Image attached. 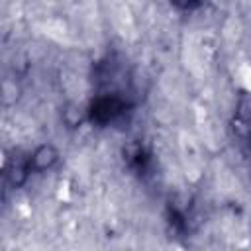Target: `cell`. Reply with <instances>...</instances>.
Listing matches in <instances>:
<instances>
[{
	"label": "cell",
	"mask_w": 251,
	"mask_h": 251,
	"mask_svg": "<svg viewBox=\"0 0 251 251\" xmlns=\"http://www.w3.org/2000/svg\"><path fill=\"white\" fill-rule=\"evenodd\" d=\"M59 161V151L55 145L51 143H41L39 147H35V151L29 157V167L35 171H45L51 169L55 163Z\"/></svg>",
	"instance_id": "6da1fadb"
},
{
	"label": "cell",
	"mask_w": 251,
	"mask_h": 251,
	"mask_svg": "<svg viewBox=\"0 0 251 251\" xmlns=\"http://www.w3.org/2000/svg\"><path fill=\"white\" fill-rule=\"evenodd\" d=\"M29 163L27 165H24V163H14L10 169H8V180L14 184V186H22L24 182H25V178H27V173H29Z\"/></svg>",
	"instance_id": "7a4b0ae2"
}]
</instances>
